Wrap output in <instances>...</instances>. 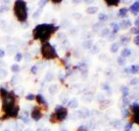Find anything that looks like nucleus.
I'll return each instance as SVG.
<instances>
[{"instance_id":"20e7f679","label":"nucleus","mask_w":139,"mask_h":131,"mask_svg":"<svg viewBox=\"0 0 139 131\" xmlns=\"http://www.w3.org/2000/svg\"><path fill=\"white\" fill-rule=\"evenodd\" d=\"M41 53H42V56L44 58V59H52L57 57V54H56V51H55L54 47L50 45L49 43H44L42 46L41 48Z\"/></svg>"},{"instance_id":"9b49d317","label":"nucleus","mask_w":139,"mask_h":131,"mask_svg":"<svg viewBox=\"0 0 139 131\" xmlns=\"http://www.w3.org/2000/svg\"><path fill=\"white\" fill-rule=\"evenodd\" d=\"M131 23L129 19H126V20H124V21L121 23V27L122 28H127L129 26H130Z\"/></svg>"},{"instance_id":"2eb2a0df","label":"nucleus","mask_w":139,"mask_h":131,"mask_svg":"<svg viewBox=\"0 0 139 131\" xmlns=\"http://www.w3.org/2000/svg\"><path fill=\"white\" fill-rule=\"evenodd\" d=\"M99 19L101 20V21H105V20L108 19V16H107L106 14H104V13H100Z\"/></svg>"},{"instance_id":"6e6552de","label":"nucleus","mask_w":139,"mask_h":131,"mask_svg":"<svg viewBox=\"0 0 139 131\" xmlns=\"http://www.w3.org/2000/svg\"><path fill=\"white\" fill-rule=\"evenodd\" d=\"M36 98H37V102H38L39 104L47 105V102L45 101V100H44V98L43 97V95H42V94H37V95L36 96Z\"/></svg>"},{"instance_id":"9d476101","label":"nucleus","mask_w":139,"mask_h":131,"mask_svg":"<svg viewBox=\"0 0 139 131\" xmlns=\"http://www.w3.org/2000/svg\"><path fill=\"white\" fill-rule=\"evenodd\" d=\"M129 70H130V72L131 74H137V72H139V66L137 65H133L130 66V68Z\"/></svg>"},{"instance_id":"412c9836","label":"nucleus","mask_w":139,"mask_h":131,"mask_svg":"<svg viewBox=\"0 0 139 131\" xmlns=\"http://www.w3.org/2000/svg\"><path fill=\"white\" fill-rule=\"evenodd\" d=\"M69 106H70V107H71L72 108L76 107H77V102H76V100H71V101L69 103Z\"/></svg>"},{"instance_id":"5701e85b","label":"nucleus","mask_w":139,"mask_h":131,"mask_svg":"<svg viewBox=\"0 0 139 131\" xmlns=\"http://www.w3.org/2000/svg\"><path fill=\"white\" fill-rule=\"evenodd\" d=\"M117 62H118L119 65H124V64L125 63V59H124L123 57H119V58L117 59Z\"/></svg>"},{"instance_id":"2f4dec72","label":"nucleus","mask_w":139,"mask_h":131,"mask_svg":"<svg viewBox=\"0 0 139 131\" xmlns=\"http://www.w3.org/2000/svg\"><path fill=\"white\" fill-rule=\"evenodd\" d=\"M25 131H31V129H26Z\"/></svg>"},{"instance_id":"cd10ccee","label":"nucleus","mask_w":139,"mask_h":131,"mask_svg":"<svg viewBox=\"0 0 139 131\" xmlns=\"http://www.w3.org/2000/svg\"><path fill=\"white\" fill-rule=\"evenodd\" d=\"M137 82H138V81H137V79H134V80H132V81H130V84H131V85H135V84H137Z\"/></svg>"},{"instance_id":"7ed1b4c3","label":"nucleus","mask_w":139,"mask_h":131,"mask_svg":"<svg viewBox=\"0 0 139 131\" xmlns=\"http://www.w3.org/2000/svg\"><path fill=\"white\" fill-rule=\"evenodd\" d=\"M68 111L67 109L63 107H61V106H56V108H55V113L52 114L51 116H50V122H59V121H63L67 116Z\"/></svg>"},{"instance_id":"aec40b11","label":"nucleus","mask_w":139,"mask_h":131,"mask_svg":"<svg viewBox=\"0 0 139 131\" xmlns=\"http://www.w3.org/2000/svg\"><path fill=\"white\" fill-rule=\"evenodd\" d=\"M106 3L108 5H117L119 4V1H117V0H116V1H106Z\"/></svg>"},{"instance_id":"4468645a","label":"nucleus","mask_w":139,"mask_h":131,"mask_svg":"<svg viewBox=\"0 0 139 131\" xmlns=\"http://www.w3.org/2000/svg\"><path fill=\"white\" fill-rule=\"evenodd\" d=\"M111 27L113 28V33H117L119 30V27L120 26L118 25L117 24H111Z\"/></svg>"},{"instance_id":"4be33fe9","label":"nucleus","mask_w":139,"mask_h":131,"mask_svg":"<svg viewBox=\"0 0 139 131\" xmlns=\"http://www.w3.org/2000/svg\"><path fill=\"white\" fill-rule=\"evenodd\" d=\"M22 57H23V55H22L21 52H17V55H16V57H15V60L20 61L22 59Z\"/></svg>"},{"instance_id":"a211bd4d","label":"nucleus","mask_w":139,"mask_h":131,"mask_svg":"<svg viewBox=\"0 0 139 131\" xmlns=\"http://www.w3.org/2000/svg\"><path fill=\"white\" fill-rule=\"evenodd\" d=\"M124 129H125V131H130V130H131V129H132V122H128V123L125 125Z\"/></svg>"},{"instance_id":"39448f33","label":"nucleus","mask_w":139,"mask_h":131,"mask_svg":"<svg viewBox=\"0 0 139 131\" xmlns=\"http://www.w3.org/2000/svg\"><path fill=\"white\" fill-rule=\"evenodd\" d=\"M131 109H132L133 114L132 117H131V121L133 122H136L137 124H139V104L137 103H133L130 106Z\"/></svg>"},{"instance_id":"c756f323","label":"nucleus","mask_w":139,"mask_h":131,"mask_svg":"<svg viewBox=\"0 0 139 131\" xmlns=\"http://www.w3.org/2000/svg\"><path fill=\"white\" fill-rule=\"evenodd\" d=\"M135 24H136V25H137V27H139V17H137V19L136 20V22H135Z\"/></svg>"},{"instance_id":"f257e3e1","label":"nucleus","mask_w":139,"mask_h":131,"mask_svg":"<svg viewBox=\"0 0 139 131\" xmlns=\"http://www.w3.org/2000/svg\"><path fill=\"white\" fill-rule=\"evenodd\" d=\"M58 29V27H55L54 25L51 24H43L37 25L33 31V37L35 39H40L42 42L46 43L48 39L51 37L52 33Z\"/></svg>"},{"instance_id":"423d86ee","label":"nucleus","mask_w":139,"mask_h":131,"mask_svg":"<svg viewBox=\"0 0 139 131\" xmlns=\"http://www.w3.org/2000/svg\"><path fill=\"white\" fill-rule=\"evenodd\" d=\"M31 117L34 121H39V119H41L42 113L40 111V109L38 107H35L31 111Z\"/></svg>"},{"instance_id":"f3484780","label":"nucleus","mask_w":139,"mask_h":131,"mask_svg":"<svg viewBox=\"0 0 139 131\" xmlns=\"http://www.w3.org/2000/svg\"><path fill=\"white\" fill-rule=\"evenodd\" d=\"M127 11H128V10L126 8H122L119 11V15L122 16V17H124L127 14Z\"/></svg>"},{"instance_id":"393cba45","label":"nucleus","mask_w":139,"mask_h":131,"mask_svg":"<svg viewBox=\"0 0 139 131\" xmlns=\"http://www.w3.org/2000/svg\"><path fill=\"white\" fill-rule=\"evenodd\" d=\"M35 98H36L35 95H33V94H28V95L26 96V99H27V100H32L33 99H35Z\"/></svg>"},{"instance_id":"7c9ffc66","label":"nucleus","mask_w":139,"mask_h":131,"mask_svg":"<svg viewBox=\"0 0 139 131\" xmlns=\"http://www.w3.org/2000/svg\"><path fill=\"white\" fill-rule=\"evenodd\" d=\"M41 3V4H40V5H41V6H43V5H44V4H45V3H47L46 2V1H43V2H40Z\"/></svg>"},{"instance_id":"b1692460","label":"nucleus","mask_w":139,"mask_h":131,"mask_svg":"<svg viewBox=\"0 0 139 131\" xmlns=\"http://www.w3.org/2000/svg\"><path fill=\"white\" fill-rule=\"evenodd\" d=\"M30 71H31V73H32V74H37V66H33L32 67H31V69H30Z\"/></svg>"},{"instance_id":"c85d7f7f","label":"nucleus","mask_w":139,"mask_h":131,"mask_svg":"<svg viewBox=\"0 0 139 131\" xmlns=\"http://www.w3.org/2000/svg\"><path fill=\"white\" fill-rule=\"evenodd\" d=\"M4 55H5V52H4V50H1V49H0V58H3Z\"/></svg>"},{"instance_id":"6ab92c4d","label":"nucleus","mask_w":139,"mask_h":131,"mask_svg":"<svg viewBox=\"0 0 139 131\" xmlns=\"http://www.w3.org/2000/svg\"><path fill=\"white\" fill-rule=\"evenodd\" d=\"M11 71H12V72H14V73H17V72H18V71H19V66H18V65H13V66H11Z\"/></svg>"},{"instance_id":"a878e982","label":"nucleus","mask_w":139,"mask_h":131,"mask_svg":"<svg viewBox=\"0 0 139 131\" xmlns=\"http://www.w3.org/2000/svg\"><path fill=\"white\" fill-rule=\"evenodd\" d=\"M128 115H129V112H128V110H127V109H124V110H123V116H124V117H127V116H128Z\"/></svg>"},{"instance_id":"f8f14e48","label":"nucleus","mask_w":139,"mask_h":131,"mask_svg":"<svg viewBox=\"0 0 139 131\" xmlns=\"http://www.w3.org/2000/svg\"><path fill=\"white\" fill-rule=\"evenodd\" d=\"M118 48H119V46H118V44L117 43H114L111 46V51L112 52H117V51H118Z\"/></svg>"},{"instance_id":"bb28decb","label":"nucleus","mask_w":139,"mask_h":131,"mask_svg":"<svg viewBox=\"0 0 139 131\" xmlns=\"http://www.w3.org/2000/svg\"><path fill=\"white\" fill-rule=\"evenodd\" d=\"M134 43L137 45V46H139V36H137V37L134 39Z\"/></svg>"},{"instance_id":"473e14b6","label":"nucleus","mask_w":139,"mask_h":131,"mask_svg":"<svg viewBox=\"0 0 139 131\" xmlns=\"http://www.w3.org/2000/svg\"><path fill=\"white\" fill-rule=\"evenodd\" d=\"M4 131H10V130H9V129H5Z\"/></svg>"},{"instance_id":"dca6fc26","label":"nucleus","mask_w":139,"mask_h":131,"mask_svg":"<svg viewBox=\"0 0 139 131\" xmlns=\"http://www.w3.org/2000/svg\"><path fill=\"white\" fill-rule=\"evenodd\" d=\"M122 93H123L124 96H127L129 94V88L126 87H122Z\"/></svg>"},{"instance_id":"0eeeda50","label":"nucleus","mask_w":139,"mask_h":131,"mask_svg":"<svg viewBox=\"0 0 139 131\" xmlns=\"http://www.w3.org/2000/svg\"><path fill=\"white\" fill-rule=\"evenodd\" d=\"M130 11L134 14V15H137V13L139 12V1H137L136 3L130 6Z\"/></svg>"},{"instance_id":"ddd939ff","label":"nucleus","mask_w":139,"mask_h":131,"mask_svg":"<svg viewBox=\"0 0 139 131\" xmlns=\"http://www.w3.org/2000/svg\"><path fill=\"white\" fill-rule=\"evenodd\" d=\"M97 7H90V8L87 9V12L90 13V14H93V13L97 12Z\"/></svg>"},{"instance_id":"1a4fd4ad","label":"nucleus","mask_w":139,"mask_h":131,"mask_svg":"<svg viewBox=\"0 0 139 131\" xmlns=\"http://www.w3.org/2000/svg\"><path fill=\"white\" fill-rule=\"evenodd\" d=\"M130 54H131V51L129 48H125V49L122 51V57L123 58H126V57L130 56Z\"/></svg>"},{"instance_id":"f03ea898","label":"nucleus","mask_w":139,"mask_h":131,"mask_svg":"<svg viewBox=\"0 0 139 131\" xmlns=\"http://www.w3.org/2000/svg\"><path fill=\"white\" fill-rule=\"evenodd\" d=\"M14 13L17 20L20 22H24L27 19V7L26 3L24 1H17L14 5Z\"/></svg>"}]
</instances>
